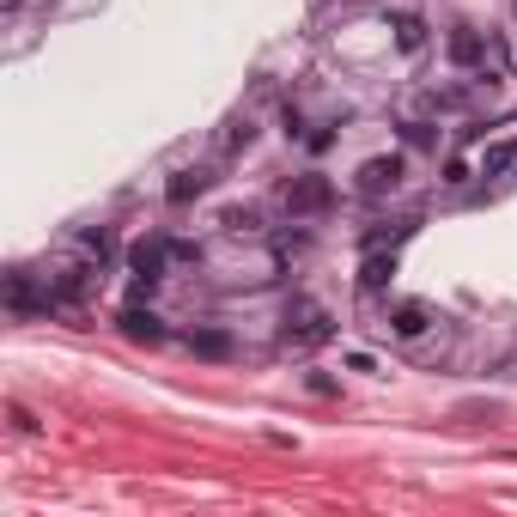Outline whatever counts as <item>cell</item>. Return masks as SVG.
<instances>
[{
    "label": "cell",
    "instance_id": "cell-1",
    "mask_svg": "<svg viewBox=\"0 0 517 517\" xmlns=\"http://www.w3.org/2000/svg\"><path fill=\"white\" fill-rule=\"evenodd\" d=\"M329 207H335V183H329V177L305 171V177H292V183H286V213L311 219V213H329Z\"/></svg>",
    "mask_w": 517,
    "mask_h": 517
},
{
    "label": "cell",
    "instance_id": "cell-2",
    "mask_svg": "<svg viewBox=\"0 0 517 517\" xmlns=\"http://www.w3.org/2000/svg\"><path fill=\"white\" fill-rule=\"evenodd\" d=\"M402 183V153H378L359 165V195H390Z\"/></svg>",
    "mask_w": 517,
    "mask_h": 517
},
{
    "label": "cell",
    "instance_id": "cell-3",
    "mask_svg": "<svg viewBox=\"0 0 517 517\" xmlns=\"http://www.w3.org/2000/svg\"><path fill=\"white\" fill-rule=\"evenodd\" d=\"M7 305H13L19 317H31V311H49V305H55V292H37V280L19 268V274H7Z\"/></svg>",
    "mask_w": 517,
    "mask_h": 517
},
{
    "label": "cell",
    "instance_id": "cell-4",
    "mask_svg": "<svg viewBox=\"0 0 517 517\" xmlns=\"http://www.w3.org/2000/svg\"><path fill=\"white\" fill-rule=\"evenodd\" d=\"M128 268H134L140 286H153V280L165 274V244H159V238H140V244L128 250Z\"/></svg>",
    "mask_w": 517,
    "mask_h": 517
},
{
    "label": "cell",
    "instance_id": "cell-5",
    "mask_svg": "<svg viewBox=\"0 0 517 517\" xmlns=\"http://www.w3.org/2000/svg\"><path fill=\"white\" fill-rule=\"evenodd\" d=\"M207 183H213L207 171H177V177L165 183V201H171V207H189L195 195H207Z\"/></svg>",
    "mask_w": 517,
    "mask_h": 517
},
{
    "label": "cell",
    "instance_id": "cell-6",
    "mask_svg": "<svg viewBox=\"0 0 517 517\" xmlns=\"http://www.w3.org/2000/svg\"><path fill=\"white\" fill-rule=\"evenodd\" d=\"M335 329H329V317L317 311V305H299V329H292V341L299 347H317V341H329Z\"/></svg>",
    "mask_w": 517,
    "mask_h": 517
},
{
    "label": "cell",
    "instance_id": "cell-7",
    "mask_svg": "<svg viewBox=\"0 0 517 517\" xmlns=\"http://www.w3.org/2000/svg\"><path fill=\"white\" fill-rule=\"evenodd\" d=\"M390 274H396V250L384 256V250L372 244V256H365V274H359V286H365V292H384V286H390Z\"/></svg>",
    "mask_w": 517,
    "mask_h": 517
},
{
    "label": "cell",
    "instance_id": "cell-8",
    "mask_svg": "<svg viewBox=\"0 0 517 517\" xmlns=\"http://www.w3.org/2000/svg\"><path fill=\"white\" fill-rule=\"evenodd\" d=\"M122 335H128V341H165L159 317H153V311H140V305H128V311H122Z\"/></svg>",
    "mask_w": 517,
    "mask_h": 517
},
{
    "label": "cell",
    "instance_id": "cell-9",
    "mask_svg": "<svg viewBox=\"0 0 517 517\" xmlns=\"http://www.w3.org/2000/svg\"><path fill=\"white\" fill-rule=\"evenodd\" d=\"M517 171V140H493L481 153V177H511Z\"/></svg>",
    "mask_w": 517,
    "mask_h": 517
},
{
    "label": "cell",
    "instance_id": "cell-10",
    "mask_svg": "<svg viewBox=\"0 0 517 517\" xmlns=\"http://www.w3.org/2000/svg\"><path fill=\"white\" fill-rule=\"evenodd\" d=\"M451 61H457V67H481V61H487L481 31H451Z\"/></svg>",
    "mask_w": 517,
    "mask_h": 517
},
{
    "label": "cell",
    "instance_id": "cell-11",
    "mask_svg": "<svg viewBox=\"0 0 517 517\" xmlns=\"http://www.w3.org/2000/svg\"><path fill=\"white\" fill-rule=\"evenodd\" d=\"M426 323H432V311H426V305H396V317H390V329H396V335H408V341H414V335H426Z\"/></svg>",
    "mask_w": 517,
    "mask_h": 517
},
{
    "label": "cell",
    "instance_id": "cell-12",
    "mask_svg": "<svg viewBox=\"0 0 517 517\" xmlns=\"http://www.w3.org/2000/svg\"><path fill=\"white\" fill-rule=\"evenodd\" d=\"M189 347H195L201 359H226V353H232V335H226V329H195Z\"/></svg>",
    "mask_w": 517,
    "mask_h": 517
},
{
    "label": "cell",
    "instance_id": "cell-13",
    "mask_svg": "<svg viewBox=\"0 0 517 517\" xmlns=\"http://www.w3.org/2000/svg\"><path fill=\"white\" fill-rule=\"evenodd\" d=\"M396 43H402V49L414 55V49L426 43V25H420V19H396Z\"/></svg>",
    "mask_w": 517,
    "mask_h": 517
},
{
    "label": "cell",
    "instance_id": "cell-14",
    "mask_svg": "<svg viewBox=\"0 0 517 517\" xmlns=\"http://www.w3.org/2000/svg\"><path fill=\"white\" fill-rule=\"evenodd\" d=\"M226 226H232V232H256V213H250V207H232Z\"/></svg>",
    "mask_w": 517,
    "mask_h": 517
},
{
    "label": "cell",
    "instance_id": "cell-15",
    "mask_svg": "<svg viewBox=\"0 0 517 517\" xmlns=\"http://www.w3.org/2000/svg\"><path fill=\"white\" fill-rule=\"evenodd\" d=\"M7 414H13V426H19V432H37V414H31V408H25V402H13V408H7Z\"/></svg>",
    "mask_w": 517,
    "mask_h": 517
},
{
    "label": "cell",
    "instance_id": "cell-16",
    "mask_svg": "<svg viewBox=\"0 0 517 517\" xmlns=\"http://www.w3.org/2000/svg\"><path fill=\"white\" fill-rule=\"evenodd\" d=\"M250 134H256L250 122H232V128H226V146H250Z\"/></svg>",
    "mask_w": 517,
    "mask_h": 517
},
{
    "label": "cell",
    "instance_id": "cell-17",
    "mask_svg": "<svg viewBox=\"0 0 517 517\" xmlns=\"http://www.w3.org/2000/svg\"><path fill=\"white\" fill-rule=\"evenodd\" d=\"M0 7H7V13H19V7H25V0H0Z\"/></svg>",
    "mask_w": 517,
    "mask_h": 517
}]
</instances>
